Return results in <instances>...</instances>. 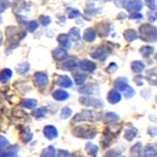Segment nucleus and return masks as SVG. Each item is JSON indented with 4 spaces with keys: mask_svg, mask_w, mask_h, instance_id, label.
<instances>
[{
    "mask_svg": "<svg viewBox=\"0 0 157 157\" xmlns=\"http://www.w3.org/2000/svg\"><path fill=\"white\" fill-rule=\"evenodd\" d=\"M140 37L144 41L155 42L157 41V28L151 25H142L139 27Z\"/></svg>",
    "mask_w": 157,
    "mask_h": 157,
    "instance_id": "nucleus-1",
    "label": "nucleus"
},
{
    "mask_svg": "<svg viewBox=\"0 0 157 157\" xmlns=\"http://www.w3.org/2000/svg\"><path fill=\"white\" fill-rule=\"evenodd\" d=\"M99 120H101V116H100L98 113L91 111V110H84L80 114H77V115L73 119V123L82 121H99Z\"/></svg>",
    "mask_w": 157,
    "mask_h": 157,
    "instance_id": "nucleus-2",
    "label": "nucleus"
},
{
    "mask_svg": "<svg viewBox=\"0 0 157 157\" xmlns=\"http://www.w3.org/2000/svg\"><path fill=\"white\" fill-rule=\"evenodd\" d=\"M74 134L78 137L93 138L96 136V130L92 128H87V126H78L74 129Z\"/></svg>",
    "mask_w": 157,
    "mask_h": 157,
    "instance_id": "nucleus-3",
    "label": "nucleus"
},
{
    "mask_svg": "<svg viewBox=\"0 0 157 157\" xmlns=\"http://www.w3.org/2000/svg\"><path fill=\"white\" fill-rule=\"evenodd\" d=\"M122 7L132 13L139 11L143 7V3H142L141 0H124L122 2Z\"/></svg>",
    "mask_w": 157,
    "mask_h": 157,
    "instance_id": "nucleus-4",
    "label": "nucleus"
},
{
    "mask_svg": "<svg viewBox=\"0 0 157 157\" xmlns=\"http://www.w3.org/2000/svg\"><path fill=\"white\" fill-rule=\"evenodd\" d=\"M80 103L86 106H92L95 108H102L104 107V103L101 100H98L95 98H90V97H81Z\"/></svg>",
    "mask_w": 157,
    "mask_h": 157,
    "instance_id": "nucleus-5",
    "label": "nucleus"
},
{
    "mask_svg": "<svg viewBox=\"0 0 157 157\" xmlns=\"http://www.w3.org/2000/svg\"><path fill=\"white\" fill-rule=\"evenodd\" d=\"M34 81L35 84L37 85V87L39 88H44L46 87V85L48 84V77L44 73H36L34 75Z\"/></svg>",
    "mask_w": 157,
    "mask_h": 157,
    "instance_id": "nucleus-6",
    "label": "nucleus"
},
{
    "mask_svg": "<svg viewBox=\"0 0 157 157\" xmlns=\"http://www.w3.org/2000/svg\"><path fill=\"white\" fill-rule=\"evenodd\" d=\"M44 134L47 139L52 140V139H55L56 136H58V130L56 129V127H54L52 125H47L44 127Z\"/></svg>",
    "mask_w": 157,
    "mask_h": 157,
    "instance_id": "nucleus-7",
    "label": "nucleus"
},
{
    "mask_svg": "<svg viewBox=\"0 0 157 157\" xmlns=\"http://www.w3.org/2000/svg\"><path fill=\"white\" fill-rule=\"evenodd\" d=\"M56 85L62 88H71L73 86V82L70 79V77L66 75H61L56 80Z\"/></svg>",
    "mask_w": 157,
    "mask_h": 157,
    "instance_id": "nucleus-8",
    "label": "nucleus"
},
{
    "mask_svg": "<svg viewBox=\"0 0 157 157\" xmlns=\"http://www.w3.org/2000/svg\"><path fill=\"white\" fill-rule=\"evenodd\" d=\"M146 78L151 86H157V68H153L147 72Z\"/></svg>",
    "mask_w": 157,
    "mask_h": 157,
    "instance_id": "nucleus-9",
    "label": "nucleus"
},
{
    "mask_svg": "<svg viewBox=\"0 0 157 157\" xmlns=\"http://www.w3.org/2000/svg\"><path fill=\"white\" fill-rule=\"evenodd\" d=\"M107 100L110 104L115 105V104H118L121 100V95L117 90H111L107 95Z\"/></svg>",
    "mask_w": 157,
    "mask_h": 157,
    "instance_id": "nucleus-10",
    "label": "nucleus"
},
{
    "mask_svg": "<svg viewBox=\"0 0 157 157\" xmlns=\"http://www.w3.org/2000/svg\"><path fill=\"white\" fill-rule=\"evenodd\" d=\"M91 56L93 59H99V60H105L106 59V53L105 51L101 48V47H97L96 49H94L92 52H91Z\"/></svg>",
    "mask_w": 157,
    "mask_h": 157,
    "instance_id": "nucleus-11",
    "label": "nucleus"
},
{
    "mask_svg": "<svg viewBox=\"0 0 157 157\" xmlns=\"http://www.w3.org/2000/svg\"><path fill=\"white\" fill-rule=\"evenodd\" d=\"M68 53L65 48H56L53 51V56L56 60H63L67 58Z\"/></svg>",
    "mask_w": 157,
    "mask_h": 157,
    "instance_id": "nucleus-12",
    "label": "nucleus"
},
{
    "mask_svg": "<svg viewBox=\"0 0 157 157\" xmlns=\"http://www.w3.org/2000/svg\"><path fill=\"white\" fill-rule=\"evenodd\" d=\"M114 86H115V88L117 90H119L120 91H124V90L129 85H128L127 79H125L124 77H121V78H118L117 80H115V82H114Z\"/></svg>",
    "mask_w": 157,
    "mask_h": 157,
    "instance_id": "nucleus-13",
    "label": "nucleus"
},
{
    "mask_svg": "<svg viewBox=\"0 0 157 157\" xmlns=\"http://www.w3.org/2000/svg\"><path fill=\"white\" fill-rule=\"evenodd\" d=\"M80 68H81L82 71H85V72H93V71L96 69V65L92 61L83 60L80 63Z\"/></svg>",
    "mask_w": 157,
    "mask_h": 157,
    "instance_id": "nucleus-14",
    "label": "nucleus"
},
{
    "mask_svg": "<svg viewBox=\"0 0 157 157\" xmlns=\"http://www.w3.org/2000/svg\"><path fill=\"white\" fill-rule=\"evenodd\" d=\"M53 98L56 101H65L66 99L69 98V94L64 91V90H56L53 92L52 94Z\"/></svg>",
    "mask_w": 157,
    "mask_h": 157,
    "instance_id": "nucleus-15",
    "label": "nucleus"
},
{
    "mask_svg": "<svg viewBox=\"0 0 157 157\" xmlns=\"http://www.w3.org/2000/svg\"><path fill=\"white\" fill-rule=\"evenodd\" d=\"M83 38L86 41H93L96 38V32L93 28H88V29H86L85 32H84V35H83Z\"/></svg>",
    "mask_w": 157,
    "mask_h": 157,
    "instance_id": "nucleus-16",
    "label": "nucleus"
},
{
    "mask_svg": "<svg viewBox=\"0 0 157 157\" xmlns=\"http://www.w3.org/2000/svg\"><path fill=\"white\" fill-rule=\"evenodd\" d=\"M77 66H78V60L75 58H71L63 63L62 68L64 70H72L76 68Z\"/></svg>",
    "mask_w": 157,
    "mask_h": 157,
    "instance_id": "nucleus-17",
    "label": "nucleus"
},
{
    "mask_svg": "<svg viewBox=\"0 0 157 157\" xmlns=\"http://www.w3.org/2000/svg\"><path fill=\"white\" fill-rule=\"evenodd\" d=\"M124 38L127 41L131 42V41H134L135 40H136L138 38V35L135 29H127L124 32Z\"/></svg>",
    "mask_w": 157,
    "mask_h": 157,
    "instance_id": "nucleus-18",
    "label": "nucleus"
},
{
    "mask_svg": "<svg viewBox=\"0 0 157 157\" xmlns=\"http://www.w3.org/2000/svg\"><path fill=\"white\" fill-rule=\"evenodd\" d=\"M17 151H18L17 146H10V147H8V149L6 151L0 152V156H15Z\"/></svg>",
    "mask_w": 157,
    "mask_h": 157,
    "instance_id": "nucleus-19",
    "label": "nucleus"
},
{
    "mask_svg": "<svg viewBox=\"0 0 157 157\" xmlns=\"http://www.w3.org/2000/svg\"><path fill=\"white\" fill-rule=\"evenodd\" d=\"M137 135V130L136 129V128H129V129H127L126 131H125V133H124V137H125V139L126 140H128V141H132L135 137H136V136Z\"/></svg>",
    "mask_w": 157,
    "mask_h": 157,
    "instance_id": "nucleus-20",
    "label": "nucleus"
},
{
    "mask_svg": "<svg viewBox=\"0 0 157 157\" xmlns=\"http://www.w3.org/2000/svg\"><path fill=\"white\" fill-rule=\"evenodd\" d=\"M144 68H145V65L142 63L141 61H134L131 64V69H132L133 72L136 73V74L141 73L142 71L144 70Z\"/></svg>",
    "mask_w": 157,
    "mask_h": 157,
    "instance_id": "nucleus-21",
    "label": "nucleus"
},
{
    "mask_svg": "<svg viewBox=\"0 0 157 157\" xmlns=\"http://www.w3.org/2000/svg\"><path fill=\"white\" fill-rule=\"evenodd\" d=\"M142 151H143V149H142L141 143L140 142H137L136 145H134L132 147L130 152H131V155H133V156H141V155H143Z\"/></svg>",
    "mask_w": 157,
    "mask_h": 157,
    "instance_id": "nucleus-22",
    "label": "nucleus"
},
{
    "mask_svg": "<svg viewBox=\"0 0 157 157\" xmlns=\"http://www.w3.org/2000/svg\"><path fill=\"white\" fill-rule=\"evenodd\" d=\"M12 73L10 69H5L3 70L1 73H0V82L2 83H6L10 80V78L11 77Z\"/></svg>",
    "mask_w": 157,
    "mask_h": 157,
    "instance_id": "nucleus-23",
    "label": "nucleus"
},
{
    "mask_svg": "<svg viewBox=\"0 0 157 157\" xmlns=\"http://www.w3.org/2000/svg\"><path fill=\"white\" fill-rule=\"evenodd\" d=\"M58 40L63 48H68L70 46V39L67 34H61L59 36Z\"/></svg>",
    "mask_w": 157,
    "mask_h": 157,
    "instance_id": "nucleus-24",
    "label": "nucleus"
},
{
    "mask_svg": "<svg viewBox=\"0 0 157 157\" xmlns=\"http://www.w3.org/2000/svg\"><path fill=\"white\" fill-rule=\"evenodd\" d=\"M110 30V26L106 24L104 25H98V34L101 37H105L108 35V32Z\"/></svg>",
    "mask_w": 157,
    "mask_h": 157,
    "instance_id": "nucleus-25",
    "label": "nucleus"
},
{
    "mask_svg": "<svg viewBox=\"0 0 157 157\" xmlns=\"http://www.w3.org/2000/svg\"><path fill=\"white\" fill-rule=\"evenodd\" d=\"M120 120V117L118 114L116 113H113V112H108L105 115L104 121L106 122H113V121H117Z\"/></svg>",
    "mask_w": 157,
    "mask_h": 157,
    "instance_id": "nucleus-26",
    "label": "nucleus"
},
{
    "mask_svg": "<svg viewBox=\"0 0 157 157\" xmlns=\"http://www.w3.org/2000/svg\"><path fill=\"white\" fill-rule=\"evenodd\" d=\"M95 89H96L95 86L89 84L87 86H84L83 88H81L79 91L84 94H95Z\"/></svg>",
    "mask_w": 157,
    "mask_h": 157,
    "instance_id": "nucleus-27",
    "label": "nucleus"
},
{
    "mask_svg": "<svg viewBox=\"0 0 157 157\" xmlns=\"http://www.w3.org/2000/svg\"><path fill=\"white\" fill-rule=\"evenodd\" d=\"M145 156H156L157 155V148L153 145H147L144 151Z\"/></svg>",
    "mask_w": 157,
    "mask_h": 157,
    "instance_id": "nucleus-28",
    "label": "nucleus"
},
{
    "mask_svg": "<svg viewBox=\"0 0 157 157\" xmlns=\"http://www.w3.org/2000/svg\"><path fill=\"white\" fill-rule=\"evenodd\" d=\"M21 105L23 107H25V108H28V109H32V108H35L37 106V101H36V100H33V99L25 100V101L22 102Z\"/></svg>",
    "mask_w": 157,
    "mask_h": 157,
    "instance_id": "nucleus-29",
    "label": "nucleus"
},
{
    "mask_svg": "<svg viewBox=\"0 0 157 157\" xmlns=\"http://www.w3.org/2000/svg\"><path fill=\"white\" fill-rule=\"evenodd\" d=\"M153 51H154V49L151 46H143L139 50V52L141 53L143 58H149V56L153 53Z\"/></svg>",
    "mask_w": 157,
    "mask_h": 157,
    "instance_id": "nucleus-30",
    "label": "nucleus"
},
{
    "mask_svg": "<svg viewBox=\"0 0 157 157\" xmlns=\"http://www.w3.org/2000/svg\"><path fill=\"white\" fill-rule=\"evenodd\" d=\"M86 151L89 152V154L92 155V156H95L98 152V147L95 146L94 144H91V143H88L87 146H86Z\"/></svg>",
    "mask_w": 157,
    "mask_h": 157,
    "instance_id": "nucleus-31",
    "label": "nucleus"
},
{
    "mask_svg": "<svg viewBox=\"0 0 157 157\" xmlns=\"http://www.w3.org/2000/svg\"><path fill=\"white\" fill-rule=\"evenodd\" d=\"M29 68H30V66H29V64L28 63H21V64H19L17 67H16V70H17V72L19 73V74H25V73H26L28 70H29Z\"/></svg>",
    "mask_w": 157,
    "mask_h": 157,
    "instance_id": "nucleus-32",
    "label": "nucleus"
},
{
    "mask_svg": "<svg viewBox=\"0 0 157 157\" xmlns=\"http://www.w3.org/2000/svg\"><path fill=\"white\" fill-rule=\"evenodd\" d=\"M41 156H56V150L53 146H49L48 148H46L44 151L41 153Z\"/></svg>",
    "mask_w": 157,
    "mask_h": 157,
    "instance_id": "nucleus-33",
    "label": "nucleus"
},
{
    "mask_svg": "<svg viewBox=\"0 0 157 157\" xmlns=\"http://www.w3.org/2000/svg\"><path fill=\"white\" fill-rule=\"evenodd\" d=\"M46 113H47V110H46L45 108H39V109H37V110L33 113V115H34L35 118H37V119H42L44 117H45Z\"/></svg>",
    "mask_w": 157,
    "mask_h": 157,
    "instance_id": "nucleus-34",
    "label": "nucleus"
},
{
    "mask_svg": "<svg viewBox=\"0 0 157 157\" xmlns=\"http://www.w3.org/2000/svg\"><path fill=\"white\" fill-rule=\"evenodd\" d=\"M72 114H73V110L69 108V107H65L61 110V113H60V118L62 119H68L70 118L71 116H72Z\"/></svg>",
    "mask_w": 157,
    "mask_h": 157,
    "instance_id": "nucleus-35",
    "label": "nucleus"
},
{
    "mask_svg": "<svg viewBox=\"0 0 157 157\" xmlns=\"http://www.w3.org/2000/svg\"><path fill=\"white\" fill-rule=\"evenodd\" d=\"M70 37H72L73 40H78L80 38V30L79 28L77 27H73L72 29L70 30V34H69Z\"/></svg>",
    "mask_w": 157,
    "mask_h": 157,
    "instance_id": "nucleus-36",
    "label": "nucleus"
},
{
    "mask_svg": "<svg viewBox=\"0 0 157 157\" xmlns=\"http://www.w3.org/2000/svg\"><path fill=\"white\" fill-rule=\"evenodd\" d=\"M85 81H86V75H85L80 74V73L75 75V82L76 85H82Z\"/></svg>",
    "mask_w": 157,
    "mask_h": 157,
    "instance_id": "nucleus-37",
    "label": "nucleus"
},
{
    "mask_svg": "<svg viewBox=\"0 0 157 157\" xmlns=\"http://www.w3.org/2000/svg\"><path fill=\"white\" fill-rule=\"evenodd\" d=\"M32 138V134L30 133V131L26 129L25 131H23V134H22V140L24 142H28L30 141Z\"/></svg>",
    "mask_w": 157,
    "mask_h": 157,
    "instance_id": "nucleus-38",
    "label": "nucleus"
},
{
    "mask_svg": "<svg viewBox=\"0 0 157 157\" xmlns=\"http://www.w3.org/2000/svg\"><path fill=\"white\" fill-rule=\"evenodd\" d=\"M135 90H134V89L133 88H131L130 86H128V87L124 90V96L126 97V98H132L134 95H135Z\"/></svg>",
    "mask_w": 157,
    "mask_h": 157,
    "instance_id": "nucleus-39",
    "label": "nucleus"
},
{
    "mask_svg": "<svg viewBox=\"0 0 157 157\" xmlns=\"http://www.w3.org/2000/svg\"><path fill=\"white\" fill-rule=\"evenodd\" d=\"M38 26H39V24L36 21H31L27 24V29H28V31L33 32L37 29Z\"/></svg>",
    "mask_w": 157,
    "mask_h": 157,
    "instance_id": "nucleus-40",
    "label": "nucleus"
},
{
    "mask_svg": "<svg viewBox=\"0 0 157 157\" xmlns=\"http://www.w3.org/2000/svg\"><path fill=\"white\" fill-rule=\"evenodd\" d=\"M9 146V141L6 137L0 136V151L5 150Z\"/></svg>",
    "mask_w": 157,
    "mask_h": 157,
    "instance_id": "nucleus-41",
    "label": "nucleus"
},
{
    "mask_svg": "<svg viewBox=\"0 0 157 157\" xmlns=\"http://www.w3.org/2000/svg\"><path fill=\"white\" fill-rule=\"evenodd\" d=\"M146 4L151 10H156V9H157V0H146Z\"/></svg>",
    "mask_w": 157,
    "mask_h": 157,
    "instance_id": "nucleus-42",
    "label": "nucleus"
},
{
    "mask_svg": "<svg viewBox=\"0 0 157 157\" xmlns=\"http://www.w3.org/2000/svg\"><path fill=\"white\" fill-rule=\"evenodd\" d=\"M118 70V66L115 62H112L107 68H106V72L109 73V74H113V73H115L116 71Z\"/></svg>",
    "mask_w": 157,
    "mask_h": 157,
    "instance_id": "nucleus-43",
    "label": "nucleus"
},
{
    "mask_svg": "<svg viewBox=\"0 0 157 157\" xmlns=\"http://www.w3.org/2000/svg\"><path fill=\"white\" fill-rule=\"evenodd\" d=\"M9 7H10V2L8 0H1L0 1V12L5 11V10Z\"/></svg>",
    "mask_w": 157,
    "mask_h": 157,
    "instance_id": "nucleus-44",
    "label": "nucleus"
},
{
    "mask_svg": "<svg viewBox=\"0 0 157 157\" xmlns=\"http://www.w3.org/2000/svg\"><path fill=\"white\" fill-rule=\"evenodd\" d=\"M143 18V15L139 12V11H136V12H132L130 14V19L132 20H139Z\"/></svg>",
    "mask_w": 157,
    "mask_h": 157,
    "instance_id": "nucleus-45",
    "label": "nucleus"
},
{
    "mask_svg": "<svg viewBox=\"0 0 157 157\" xmlns=\"http://www.w3.org/2000/svg\"><path fill=\"white\" fill-rule=\"evenodd\" d=\"M79 15H80V12L77 10H72L71 11H69V14H68V16H69L70 19H74V18H75V17H77Z\"/></svg>",
    "mask_w": 157,
    "mask_h": 157,
    "instance_id": "nucleus-46",
    "label": "nucleus"
},
{
    "mask_svg": "<svg viewBox=\"0 0 157 157\" xmlns=\"http://www.w3.org/2000/svg\"><path fill=\"white\" fill-rule=\"evenodd\" d=\"M40 22L41 23L42 25H48L51 23V19H50V17H48V16H42V17L40 19Z\"/></svg>",
    "mask_w": 157,
    "mask_h": 157,
    "instance_id": "nucleus-47",
    "label": "nucleus"
},
{
    "mask_svg": "<svg viewBox=\"0 0 157 157\" xmlns=\"http://www.w3.org/2000/svg\"><path fill=\"white\" fill-rule=\"evenodd\" d=\"M157 18V11L156 10H151L149 13V20L151 22H154Z\"/></svg>",
    "mask_w": 157,
    "mask_h": 157,
    "instance_id": "nucleus-48",
    "label": "nucleus"
},
{
    "mask_svg": "<svg viewBox=\"0 0 157 157\" xmlns=\"http://www.w3.org/2000/svg\"><path fill=\"white\" fill-rule=\"evenodd\" d=\"M134 81L137 86H142V84H143V77H142V76H136V77H135Z\"/></svg>",
    "mask_w": 157,
    "mask_h": 157,
    "instance_id": "nucleus-49",
    "label": "nucleus"
},
{
    "mask_svg": "<svg viewBox=\"0 0 157 157\" xmlns=\"http://www.w3.org/2000/svg\"><path fill=\"white\" fill-rule=\"evenodd\" d=\"M116 151H110L106 153V156H119L121 155V153H116Z\"/></svg>",
    "mask_w": 157,
    "mask_h": 157,
    "instance_id": "nucleus-50",
    "label": "nucleus"
},
{
    "mask_svg": "<svg viewBox=\"0 0 157 157\" xmlns=\"http://www.w3.org/2000/svg\"><path fill=\"white\" fill-rule=\"evenodd\" d=\"M59 155H61V156H68V155H70V154H69V152L66 151H59Z\"/></svg>",
    "mask_w": 157,
    "mask_h": 157,
    "instance_id": "nucleus-51",
    "label": "nucleus"
},
{
    "mask_svg": "<svg viewBox=\"0 0 157 157\" xmlns=\"http://www.w3.org/2000/svg\"><path fill=\"white\" fill-rule=\"evenodd\" d=\"M155 59H156V60H157V55H156V56H155Z\"/></svg>",
    "mask_w": 157,
    "mask_h": 157,
    "instance_id": "nucleus-52",
    "label": "nucleus"
},
{
    "mask_svg": "<svg viewBox=\"0 0 157 157\" xmlns=\"http://www.w3.org/2000/svg\"><path fill=\"white\" fill-rule=\"evenodd\" d=\"M156 102H157V96H156Z\"/></svg>",
    "mask_w": 157,
    "mask_h": 157,
    "instance_id": "nucleus-53",
    "label": "nucleus"
}]
</instances>
